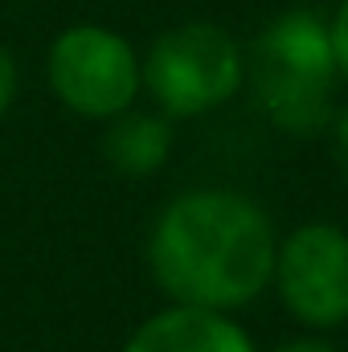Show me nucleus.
<instances>
[{
    "mask_svg": "<svg viewBox=\"0 0 348 352\" xmlns=\"http://www.w3.org/2000/svg\"><path fill=\"white\" fill-rule=\"evenodd\" d=\"M279 238L242 192L193 188L164 205L148 238L156 287L184 307L234 311L254 303L274 274Z\"/></svg>",
    "mask_w": 348,
    "mask_h": 352,
    "instance_id": "f257e3e1",
    "label": "nucleus"
},
{
    "mask_svg": "<svg viewBox=\"0 0 348 352\" xmlns=\"http://www.w3.org/2000/svg\"><path fill=\"white\" fill-rule=\"evenodd\" d=\"M332 29L307 8L274 16L250 50V78L262 111L283 127L312 135L332 119V78H336Z\"/></svg>",
    "mask_w": 348,
    "mask_h": 352,
    "instance_id": "f03ea898",
    "label": "nucleus"
},
{
    "mask_svg": "<svg viewBox=\"0 0 348 352\" xmlns=\"http://www.w3.org/2000/svg\"><path fill=\"white\" fill-rule=\"evenodd\" d=\"M140 78L148 82L160 111H168L173 119H188L238 94L246 82V58L221 25L188 21L152 41Z\"/></svg>",
    "mask_w": 348,
    "mask_h": 352,
    "instance_id": "7ed1b4c3",
    "label": "nucleus"
},
{
    "mask_svg": "<svg viewBox=\"0 0 348 352\" xmlns=\"http://www.w3.org/2000/svg\"><path fill=\"white\" fill-rule=\"evenodd\" d=\"M140 82V58L115 29L74 25L50 45V87L62 107L83 119H115L131 111Z\"/></svg>",
    "mask_w": 348,
    "mask_h": 352,
    "instance_id": "20e7f679",
    "label": "nucleus"
},
{
    "mask_svg": "<svg viewBox=\"0 0 348 352\" xmlns=\"http://www.w3.org/2000/svg\"><path fill=\"white\" fill-rule=\"evenodd\" d=\"M283 307L324 332L348 324V234L328 221H307L279 242L274 274Z\"/></svg>",
    "mask_w": 348,
    "mask_h": 352,
    "instance_id": "39448f33",
    "label": "nucleus"
},
{
    "mask_svg": "<svg viewBox=\"0 0 348 352\" xmlns=\"http://www.w3.org/2000/svg\"><path fill=\"white\" fill-rule=\"evenodd\" d=\"M123 352H254V344L226 311L173 303L144 320Z\"/></svg>",
    "mask_w": 348,
    "mask_h": 352,
    "instance_id": "423d86ee",
    "label": "nucleus"
},
{
    "mask_svg": "<svg viewBox=\"0 0 348 352\" xmlns=\"http://www.w3.org/2000/svg\"><path fill=\"white\" fill-rule=\"evenodd\" d=\"M173 148V127L160 115L148 111H123L111 119L107 135H102V152L107 160L123 176H148L168 160Z\"/></svg>",
    "mask_w": 348,
    "mask_h": 352,
    "instance_id": "0eeeda50",
    "label": "nucleus"
},
{
    "mask_svg": "<svg viewBox=\"0 0 348 352\" xmlns=\"http://www.w3.org/2000/svg\"><path fill=\"white\" fill-rule=\"evenodd\" d=\"M332 54H336V70L348 78V0H340L336 16H332Z\"/></svg>",
    "mask_w": 348,
    "mask_h": 352,
    "instance_id": "6e6552de",
    "label": "nucleus"
},
{
    "mask_svg": "<svg viewBox=\"0 0 348 352\" xmlns=\"http://www.w3.org/2000/svg\"><path fill=\"white\" fill-rule=\"evenodd\" d=\"M12 98H17V62H12V54L0 45V115L12 107Z\"/></svg>",
    "mask_w": 348,
    "mask_h": 352,
    "instance_id": "1a4fd4ad",
    "label": "nucleus"
},
{
    "mask_svg": "<svg viewBox=\"0 0 348 352\" xmlns=\"http://www.w3.org/2000/svg\"><path fill=\"white\" fill-rule=\"evenodd\" d=\"M332 140H336V160H340V168L348 176V107L336 115V123H332Z\"/></svg>",
    "mask_w": 348,
    "mask_h": 352,
    "instance_id": "9d476101",
    "label": "nucleus"
},
{
    "mask_svg": "<svg viewBox=\"0 0 348 352\" xmlns=\"http://www.w3.org/2000/svg\"><path fill=\"white\" fill-rule=\"evenodd\" d=\"M274 352H336V349H332V344H324V340H316V336H299V340L279 344Z\"/></svg>",
    "mask_w": 348,
    "mask_h": 352,
    "instance_id": "9b49d317",
    "label": "nucleus"
}]
</instances>
